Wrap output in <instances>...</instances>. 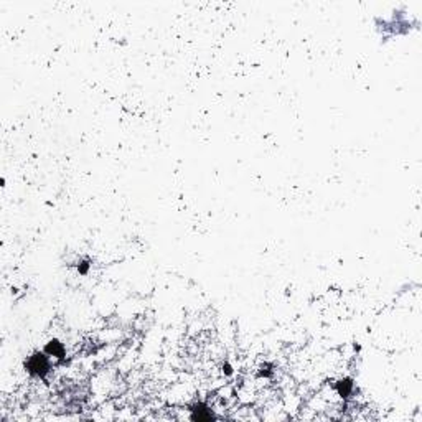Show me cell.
Wrapping results in <instances>:
<instances>
[{"mask_svg": "<svg viewBox=\"0 0 422 422\" xmlns=\"http://www.w3.org/2000/svg\"><path fill=\"white\" fill-rule=\"evenodd\" d=\"M352 389H353V383L348 381V380H342L337 385V391H338V394L342 397H348V394L352 392Z\"/></svg>", "mask_w": 422, "mask_h": 422, "instance_id": "cell-4", "label": "cell"}, {"mask_svg": "<svg viewBox=\"0 0 422 422\" xmlns=\"http://www.w3.org/2000/svg\"><path fill=\"white\" fill-rule=\"evenodd\" d=\"M190 419H191V421H213V419H216V416H214L213 411L208 409L206 406L196 404L193 409H191Z\"/></svg>", "mask_w": 422, "mask_h": 422, "instance_id": "cell-2", "label": "cell"}, {"mask_svg": "<svg viewBox=\"0 0 422 422\" xmlns=\"http://www.w3.org/2000/svg\"><path fill=\"white\" fill-rule=\"evenodd\" d=\"M45 353L48 354V356H55V358H65V353L66 350L63 347V343H60L58 340H51V342H48L46 348H45Z\"/></svg>", "mask_w": 422, "mask_h": 422, "instance_id": "cell-3", "label": "cell"}, {"mask_svg": "<svg viewBox=\"0 0 422 422\" xmlns=\"http://www.w3.org/2000/svg\"><path fill=\"white\" fill-rule=\"evenodd\" d=\"M25 368L32 376L45 378L48 373H50V368H51L50 356H48L45 352L33 353L32 356H28V359L25 361Z\"/></svg>", "mask_w": 422, "mask_h": 422, "instance_id": "cell-1", "label": "cell"}]
</instances>
